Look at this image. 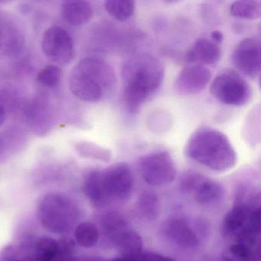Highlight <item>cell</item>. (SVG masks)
I'll use <instances>...</instances> for the list:
<instances>
[{
  "label": "cell",
  "instance_id": "cell-17",
  "mask_svg": "<svg viewBox=\"0 0 261 261\" xmlns=\"http://www.w3.org/2000/svg\"><path fill=\"white\" fill-rule=\"evenodd\" d=\"M125 228L126 227L113 234L116 248L127 256L134 255L141 252L143 240L140 236L136 231Z\"/></svg>",
  "mask_w": 261,
  "mask_h": 261
},
{
  "label": "cell",
  "instance_id": "cell-32",
  "mask_svg": "<svg viewBox=\"0 0 261 261\" xmlns=\"http://www.w3.org/2000/svg\"><path fill=\"white\" fill-rule=\"evenodd\" d=\"M169 1H174V0H169Z\"/></svg>",
  "mask_w": 261,
  "mask_h": 261
},
{
  "label": "cell",
  "instance_id": "cell-4",
  "mask_svg": "<svg viewBox=\"0 0 261 261\" xmlns=\"http://www.w3.org/2000/svg\"><path fill=\"white\" fill-rule=\"evenodd\" d=\"M38 216L44 228L62 234L70 230L78 216V208L72 199L61 193H49L41 200Z\"/></svg>",
  "mask_w": 261,
  "mask_h": 261
},
{
  "label": "cell",
  "instance_id": "cell-29",
  "mask_svg": "<svg viewBox=\"0 0 261 261\" xmlns=\"http://www.w3.org/2000/svg\"><path fill=\"white\" fill-rule=\"evenodd\" d=\"M5 119H6V111L3 106L0 105V127L4 123Z\"/></svg>",
  "mask_w": 261,
  "mask_h": 261
},
{
  "label": "cell",
  "instance_id": "cell-2",
  "mask_svg": "<svg viewBox=\"0 0 261 261\" xmlns=\"http://www.w3.org/2000/svg\"><path fill=\"white\" fill-rule=\"evenodd\" d=\"M185 153L195 162L216 172L228 171L238 162L237 152L229 138L210 127H202L192 134Z\"/></svg>",
  "mask_w": 261,
  "mask_h": 261
},
{
  "label": "cell",
  "instance_id": "cell-24",
  "mask_svg": "<svg viewBox=\"0 0 261 261\" xmlns=\"http://www.w3.org/2000/svg\"><path fill=\"white\" fill-rule=\"evenodd\" d=\"M81 154L92 159L109 162L111 160L112 153L110 150L91 143H84L80 145Z\"/></svg>",
  "mask_w": 261,
  "mask_h": 261
},
{
  "label": "cell",
  "instance_id": "cell-15",
  "mask_svg": "<svg viewBox=\"0 0 261 261\" xmlns=\"http://www.w3.org/2000/svg\"><path fill=\"white\" fill-rule=\"evenodd\" d=\"M93 15L91 5L87 0H64L61 4V15L70 25H83L91 19Z\"/></svg>",
  "mask_w": 261,
  "mask_h": 261
},
{
  "label": "cell",
  "instance_id": "cell-1",
  "mask_svg": "<svg viewBox=\"0 0 261 261\" xmlns=\"http://www.w3.org/2000/svg\"><path fill=\"white\" fill-rule=\"evenodd\" d=\"M123 98L127 111L136 113L162 87L165 70L153 55H133L122 69Z\"/></svg>",
  "mask_w": 261,
  "mask_h": 261
},
{
  "label": "cell",
  "instance_id": "cell-13",
  "mask_svg": "<svg viewBox=\"0 0 261 261\" xmlns=\"http://www.w3.org/2000/svg\"><path fill=\"white\" fill-rule=\"evenodd\" d=\"M221 56L222 50L219 44L211 40L200 38L187 52L185 59L192 64L214 65L219 62Z\"/></svg>",
  "mask_w": 261,
  "mask_h": 261
},
{
  "label": "cell",
  "instance_id": "cell-3",
  "mask_svg": "<svg viewBox=\"0 0 261 261\" xmlns=\"http://www.w3.org/2000/svg\"><path fill=\"white\" fill-rule=\"evenodd\" d=\"M117 78L110 64L98 58L81 60L69 78L70 91L81 100L96 102L113 94Z\"/></svg>",
  "mask_w": 261,
  "mask_h": 261
},
{
  "label": "cell",
  "instance_id": "cell-12",
  "mask_svg": "<svg viewBox=\"0 0 261 261\" xmlns=\"http://www.w3.org/2000/svg\"><path fill=\"white\" fill-rule=\"evenodd\" d=\"M24 36L16 24L9 18L0 14V52L13 56L21 51Z\"/></svg>",
  "mask_w": 261,
  "mask_h": 261
},
{
  "label": "cell",
  "instance_id": "cell-14",
  "mask_svg": "<svg viewBox=\"0 0 261 261\" xmlns=\"http://www.w3.org/2000/svg\"><path fill=\"white\" fill-rule=\"evenodd\" d=\"M255 206L239 204L230 210L222 224V232L224 236H239L244 229L248 228L251 223V216Z\"/></svg>",
  "mask_w": 261,
  "mask_h": 261
},
{
  "label": "cell",
  "instance_id": "cell-26",
  "mask_svg": "<svg viewBox=\"0 0 261 261\" xmlns=\"http://www.w3.org/2000/svg\"><path fill=\"white\" fill-rule=\"evenodd\" d=\"M76 245L74 239L64 237L58 242V254L60 255H72L75 251Z\"/></svg>",
  "mask_w": 261,
  "mask_h": 261
},
{
  "label": "cell",
  "instance_id": "cell-22",
  "mask_svg": "<svg viewBox=\"0 0 261 261\" xmlns=\"http://www.w3.org/2000/svg\"><path fill=\"white\" fill-rule=\"evenodd\" d=\"M36 250V261H52L58 254V242L52 238H41L37 242Z\"/></svg>",
  "mask_w": 261,
  "mask_h": 261
},
{
  "label": "cell",
  "instance_id": "cell-19",
  "mask_svg": "<svg viewBox=\"0 0 261 261\" xmlns=\"http://www.w3.org/2000/svg\"><path fill=\"white\" fill-rule=\"evenodd\" d=\"M106 11L110 16L118 21H127L134 14V0H105Z\"/></svg>",
  "mask_w": 261,
  "mask_h": 261
},
{
  "label": "cell",
  "instance_id": "cell-11",
  "mask_svg": "<svg viewBox=\"0 0 261 261\" xmlns=\"http://www.w3.org/2000/svg\"><path fill=\"white\" fill-rule=\"evenodd\" d=\"M211 70L200 64H193L184 67L175 81V89L182 95H196L205 90L211 82Z\"/></svg>",
  "mask_w": 261,
  "mask_h": 261
},
{
  "label": "cell",
  "instance_id": "cell-21",
  "mask_svg": "<svg viewBox=\"0 0 261 261\" xmlns=\"http://www.w3.org/2000/svg\"><path fill=\"white\" fill-rule=\"evenodd\" d=\"M138 210L147 219H156L159 214V202L157 196L150 192H145L139 196L137 202Z\"/></svg>",
  "mask_w": 261,
  "mask_h": 261
},
{
  "label": "cell",
  "instance_id": "cell-7",
  "mask_svg": "<svg viewBox=\"0 0 261 261\" xmlns=\"http://www.w3.org/2000/svg\"><path fill=\"white\" fill-rule=\"evenodd\" d=\"M139 170L143 179L152 187H163L174 182L177 175L174 160L169 152H152L140 158Z\"/></svg>",
  "mask_w": 261,
  "mask_h": 261
},
{
  "label": "cell",
  "instance_id": "cell-25",
  "mask_svg": "<svg viewBox=\"0 0 261 261\" xmlns=\"http://www.w3.org/2000/svg\"><path fill=\"white\" fill-rule=\"evenodd\" d=\"M230 253L231 255L240 260H246V259L251 258L252 256V250L250 248L249 245L242 242L231 245L230 248Z\"/></svg>",
  "mask_w": 261,
  "mask_h": 261
},
{
  "label": "cell",
  "instance_id": "cell-27",
  "mask_svg": "<svg viewBox=\"0 0 261 261\" xmlns=\"http://www.w3.org/2000/svg\"><path fill=\"white\" fill-rule=\"evenodd\" d=\"M133 261H176L162 254H155V253H138L131 256Z\"/></svg>",
  "mask_w": 261,
  "mask_h": 261
},
{
  "label": "cell",
  "instance_id": "cell-23",
  "mask_svg": "<svg viewBox=\"0 0 261 261\" xmlns=\"http://www.w3.org/2000/svg\"><path fill=\"white\" fill-rule=\"evenodd\" d=\"M61 68L58 66L48 65L38 73L37 81L43 87L54 88L61 82Z\"/></svg>",
  "mask_w": 261,
  "mask_h": 261
},
{
  "label": "cell",
  "instance_id": "cell-20",
  "mask_svg": "<svg viewBox=\"0 0 261 261\" xmlns=\"http://www.w3.org/2000/svg\"><path fill=\"white\" fill-rule=\"evenodd\" d=\"M75 239L77 243L83 248L95 246L99 240L98 227L90 222H81L75 228Z\"/></svg>",
  "mask_w": 261,
  "mask_h": 261
},
{
  "label": "cell",
  "instance_id": "cell-8",
  "mask_svg": "<svg viewBox=\"0 0 261 261\" xmlns=\"http://www.w3.org/2000/svg\"><path fill=\"white\" fill-rule=\"evenodd\" d=\"M180 188L184 193L193 194L195 199L204 206L219 203L225 194L223 186L220 182L196 172H188L183 175Z\"/></svg>",
  "mask_w": 261,
  "mask_h": 261
},
{
  "label": "cell",
  "instance_id": "cell-10",
  "mask_svg": "<svg viewBox=\"0 0 261 261\" xmlns=\"http://www.w3.org/2000/svg\"><path fill=\"white\" fill-rule=\"evenodd\" d=\"M232 61L236 68L245 76L251 78L258 76L261 70L260 40L257 38L242 40L233 52Z\"/></svg>",
  "mask_w": 261,
  "mask_h": 261
},
{
  "label": "cell",
  "instance_id": "cell-16",
  "mask_svg": "<svg viewBox=\"0 0 261 261\" xmlns=\"http://www.w3.org/2000/svg\"><path fill=\"white\" fill-rule=\"evenodd\" d=\"M191 225L185 219H173L165 226L167 236L180 246L193 248L199 243V237Z\"/></svg>",
  "mask_w": 261,
  "mask_h": 261
},
{
  "label": "cell",
  "instance_id": "cell-9",
  "mask_svg": "<svg viewBox=\"0 0 261 261\" xmlns=\"http://www.w3.org/2000/svg\"><path fill=\"white\" fill-rule=\"evenodd\" d=\"M41 47L45 56L55 64H68L75 55L73 39L70 34L59 26L49 28L44 32Z\"/></svg>",
  "mask_w": 261,
  "mask_h": 261
},
{
  "label": "cell",
  "instance_id": "cell-5",
  "mask_svg": "<svg viewBox=\"0 0 261 261\" xmlns=\"http://www.w3.org/2000/svg\"><path fill=\"white\" fill-rule=\"evenodd\" d=\"M98 182L104 205L111 202H127L133 193V173L124 163H118L107 170L98 171Z\"/></svg>",
  "mask_w": 261,
  "mask_h": 261
},
{
  "label": "cell",
  "instance_id": "cell-30",
  "mask_svg": "<svg viewBox=\"0 0 261 261\" xmlns=\"http://www.w3.org/2000/svg\"><path fill=\"white\" fill-rule=\"evenodd\" d=\"M9 1V0H0V3H3V2H7Z\"/></svg>",
  "mask_w": 261,
  "mask_h": 261
},
{
  "label": "cell",
  "instance_id": "cell-6",
  "mask_svg": "<svg viewBox=\"0 0 261 261\" xmlns=\"http://www.w3.org/2000/svg\"><path fill=\"white\" fill-rule=\"evenodd\" d=\"M210 93L218 101L230 107H243L252 96L248 82L233 70H225L218 75L211 81Z\"/></svg>",
  "mask_w": 261,
  "mask_h": 261
},
{
  "label": "cell",
  "instance_id": "cell-18",
  "mask_svg": "<svg viewBox=\"0 0 261 261\" xmlns=\"http://www.w3.org/2000/svg\"><path fill=\"white\" fill-rule=\"evenodd\" d=\"M230 13L236 18L257 19L261 15V4L258 0H236L231 4Z\"/></svg>",
  "mask_w": 261,
  "mask_h": 261
},
{
  "label": "cell",
  "instance_id": "cell-28",
  "mask_svg": "<svg viewBox=\"0 0 261 261\" xmlns=\"http://www.w3.org/2000/svg\"><path fill=\"white\" fill-rule=\"evenodd\" d=\"M223 35H222V32H219V31H214V32H211V41L217 43V44H220L222 42V41H223Z\"/></svg>",
  "mask_w": 261,
  "mask_h": 261
},
{
  "label": "cell",
  "instance_id": "cell-31",
  "mask_svg": "<svg viewBox=\"0 0 261 261\" xmlns=\"http://www.w3.org/2000/svg\"><path fill=\"white\" fill-rule=\"evenodd\" d=\"M7 261H21L19 260H7Z\"/></svg>",
  "mask_w": 261,
  "mask_h": 261
}]
</instances>
